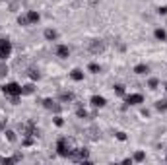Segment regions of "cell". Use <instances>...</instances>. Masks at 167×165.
Instances as JSON below:
<instances>
[{
    "label": "cell",
    "mask_w": 167,
    "mask_h": 165,
    "mask_svg": "<svg viewBox=\"0 0 167 165\" xmlns=\"http://www.w3.org/2000/svg\"><path fill=\"white\" fill-rule=\"evenodd\" d=\"M56 37H59V33H56L55 29H45V39H49V41H55Z\"/></svg>",
    "instance_id": "cell-14"
},
{
    "label": "cell",
    "mask_w": 167,
    "mask_h": 165,
    "mask_svg": "<svg viewBox=\"0 0 167 165\" xmlns=\"http://www.w3.org/2000/svg\"><path fill=\"white\" fill-rule=\"evenodd\" d=\"M14 161H16V157H4V159H2L4 165H10V163H14Z\"/></svg>",
    "instance_id": "cell-25"
},
{
    "label": "cell",
    "mask_w": 167,
    "mask_h": 165,
    "mask_svg": "<svg viewBox=\"0 0 167 165\" xmlns=\"http://www.w3.org/2000/svg\"><path fill=\"white\" fill-rule=\"evenodd\" d=\"M56 56H60V59H68V56H70V49L66 45H59V47H56Z\"/></svg>",
    "instance_id": "cell-6"
},
{
    "label": "cell",
    "mask_w": 167,
    "mask_h": 165,
    "mask_svg": "<svg viewBox=\"0 0 167 165\" xmlns=\"http://www.w3.org/2000/svg\"><path fill=\"white\" fill-rule=\"evenodd\" d=\"M165 89H167V84H165Z\"/></svg>",
    "instance_id": "cell-30"
},
{
    "label": "cell",
    "mask_w": 167,
    "mask_h": 165,
    "mask_svg": "<svg viewBox=\"0 0 167 165\" xmlns=\"http://www.w3.org/2000/svg\"><path fill=\"white\" fill-rule=\"evenodd\" d=\"M117 138H119L121 142H125V140H126V132H117Z\"/></svg>",
    "instance_id": "cell-28"
},
{
    "label": "cell",
    "mask_w": 167,
    "mask_h": 165,
    "mask_svg": "<svg viewBox=\"0 0 167 165\" xmlns=\"http://www.w3.org/2000/svg\"><path fill=\"white\" fill-rule=\"evenodd\" d=\"M88 70H90L91 74H99L101 72V66H99V64H95V62H91L90 66H88Z\"/></svg>",
    "instance_id": "cell-16"
},
{
    "label": "cell",
    "mask_w": 167,
    "mask_h": 165,
    "mask_svg": "<svg viewBox=\"0 0 167 165\" xmlns=\"http://www.w3.org/2000/svg\"><path fill=\"white\" fill-rule=\"evenodd\" d=\"M6 136H8V140H10V142H14V140H16V134H14L12 130H6Z\"/></svg>",
    "instance_id": "cell-26"
},
{
    "label": "cell",
    "mask_w": 167,
    "mask_h": 165,
    "mask_svg": "<svg viewBox=\"0 0 167 165\" xmlns=\"http://www.w3.org/2000/svg\"><path fill=\"white\" fill-rule=\"evenodd\" d=\"M154 35H156V39H157V41H165V39H167V31L161 29V27H159V29H156Z\"/></svg>",
    "instance_id": "cell-13"
},
{
    "label": "cell",
    "mask_w": 167,
    "mask_h": 165,
    "mask_svg": "<svg viewBox=\"0 0 167 165\" xmlns=\"http://www.w3.org/2000/svg\"><path fill=\"white\" fill-rule=\"evenodd\" d=\"M156 109H157V111H161V113L167 111V101H165V99H159V101L156 103Z\"/></svg>",
    "instance_id": "cell-15"
},
{
    "label": "cell",
    "mask_w": 167,
    "mask_h": 165,
    "mask_svg": "<svg viewBox=\"0 0 167 165\" xmlns=\"http://www.w3.org/2000/svg\"><path fill=\"white\" fill-rule=\"evenodd\" d=\"M55 124H56V126H62V124H64L62 117H55Z\"/></svg>",
    "instance_id": "cell-27"
},
{
    "label": "cell",
    "mask_w": 167,
    "mask_h": 165,
    "mask_svg": "<svg viewBox=\"0 0 167 165\" xmlns=\"http://www.w3.org/2000/svg\"><path fill=\"white\" fill-rule=\"evenodd\" d=\"M105 97H101V95H93L91 97V105L93 107H99V109H101V107H105Z\"/></svg>",
    "instance_id": "cell-7"
},
{
    "label": "cell",
    "mask_w": 167,
    "mask_h": 165,
    "mask_svg": "<svg viewBox=\"0 0 167 165\" xmlns=\"http://www.w3.org/2000/svg\"><path fill=\"white\" fill-rule=\"evenodd\" d=\"M18 24L20 25H29V20H27V16H20L18 18Z\"/></svg>",
    "instance_id": "cell-22"
},
{
    "label": "cell",
    "mask_w": 167,
    "mask_h": 165,
    "mask_svg": "<svg viewBox=\"0 0 167 165\" xmlns=\"http://www.w3.org/2000/svg\"><path fill=\"white\" fill-rule=\"evenodd\" d=\"M2 91H4V95H8V97L24 95V91H21V85L16 84V82H8V84H4V85H2Z\"/></svg>",
    "instance_id": "cell-2"
},
{
    "label": "cell",
    "mask_w": 167,
    "mask_h": 165,
    "mask_svg": "<svg viewBox=\"0 0 167 165\" xmlns=\"http://www.w3.org/2000/svg\"><path fill=\"white\" fill-rule=\"evenodd\" d=\"M27 20H29V24H39L41 16H39V12H35V10H29V12H27Z\"/></svg>",
    "instance_id": "cell-9"
},
{
    "label": "cell",
    "mask_w": 167,
    "mask_h": 165,
    "mask_svg": "<svg viewBox=\"0 0 167 165\" xmlns=\"http://www.w3.org/2000/svg\"><path fill=\"white\" fill-rule=\"evenodd\" d=\"M144 159H146V154L144 152H136L134 154V161H144Z\"/></svg>",
    "instance_id": "cell-20"
},
{
    "label": "cell",
    "mask_w": 167,
    "mask_h": 165,
    "mask_svg": "<svg viewBox=\"0 0 167 165\" xmlns=\"http://www.w3.org/2000/svg\"><path fill=\"white\" fill-rule=\"evenodd\" d=\"M12 54V43L8 39L0 37V60H6Z\"/></svg>",
    "instance_id": "cell-3"
},
{
    "label": "cell",
    "mask_w": 167,
    "mask_h": 165,
    "mask_svg": "<svg viewBox=\"0 0 167 165\" xmlns=\"http://www.w3.org/2000/svg\"><path fill=\"white\" fill-rule=\"evenodd\" d=\"M115 93H117V95H125V85L117 84V85H115Z\"/></svg>",
    "instance_id": "cell-21"
},
{
    "label": "cell",
    "mask_w": 167,
    "mask_h": 165,
    "mask_svg": "<svg viewBox=\"0 0 167 165\" xmlns=\"http://www.w3.org/2000/svg\"><path fill=\"white\" fill-rule=\"evenodd\" d=\"M43 107H45V109L55 111V113H59V111H60V105L56 103V101H53V99H45V101H43Z\"/></svg>",
    "instance_id": "cell-5"
},
{
    "label": "cell",
    "mask_w": 167,
    "mask_h": 165,
    "mask_svg": "<svg viewBox=\"0 0 167 165\" xmlns=\"http://www.w3.org/2000/svg\"><path fill=\"white\" fill-rule=\"evenodd\" d=\"M70 78H72L74 82H82V80H84V72H82V70H72Z\"/></svg>",
    "instance_id": "cell-11"
},
{
    "label": "cell",
    "mask_w": 167,
    "mask_h": 165,
    "mask_svg": "<svg viewBox=\"0 0 167 165\" xmlns=\"http://www.w3.org/2000/svg\"><path fill=\"white\" fill-rule=\"evenodd\" d=\"M76 115H78L80 119H86V117H88V111H86L84 107H78V111H76Z\"/></svg>",
    "instance_id": "cell-19"
},
{
    "label": "cell",
    "mask_w": 167,
    "mask_h": 165,
    "mask_svg": "<svg viewBox=\"0 0 167 165\" xmlns=\"http://www.w3.org/2000/svg\"><path fill=\"white\" fill-rule=\"evenodd\" d=\"M103 49H105V45L101 41H91V45H90V51L91 53H101Z\"/></svg>",
    "instance_id": "cell-8"
},
{
    "label": "cell",
    "mask_w": 167,
    "mask_h": 165,
    "mask_svg": "<svg viewBox=\"0 0 167 165\" xmlns=\"http://www.w3.org/2000/svg\"><path fill=\"white\" fill-rule=\"evenodd\" d=\"M29 78H31V80H39V78H41L39 70H29Z\"/></svg>",
    "instance_id": "cell-23"
},
{
    "label": "cell",
    "mask_w": 167,
    "mask_h": 165,
    "mask_svg": "<svg viewBox=\"0 0 167 165\" xmlns=\"http://www.w3.org/2000/svg\"><path fill=\"white\" fill-rule=\"evenodd\" d=\"M35 144V138H33V136L29 134V136H25V138H24V146H33Z\"/></svg>",
    "instance_id": "cell-18"
},
{
    "label": "cell",
    "mask_w": 167,
    "mask_h": 165,
    "mask_svg": "<svg viewBox=\"0 0 167 165\" xmlns=\"http://www.w3.org/2000/svg\"><path fill=\"white\" fill-rule=\"evenodd\" d=\"M72 99H74L72 93H62V95H60V101H72Z\"/></svg>",
    "instance_id": "cell-24"
},
{
    "label": "cell",
    "mask_w": 167,
    "mask_h": 165,
    "mask_svg": "<svg viewBox=\"0 0 167 165\" xmlns=\"http://www.w3.org/2000/svg\"><path fill=\"white\" fill-rule=\"evenodd\" d=\"M126 103L128 105H140V103H144V95L142 93H128L126 95Z\"/></svg>",
    "instance_id": "cell-4"
},
{
    "label": "cell",
    "mask_w": 167,
    "mask_h": 165,
    "mask_svg": "<svg viewBox=\"0 0 167 165\" xmlns=\"http://www.w3.org/2000/svg\"><path fill=\"white\" fill-rule=\"evenodd\" d=\"M134 72H136V74H148V72H150V66H148V64H136V66H134Z\"/></svg>",
    "instance_id": "cell-10"
},
{
    "label": "cell",
    "mask_w": 167,
    "mask_h": 165,
    "mask_svg": "<svg viewBox=\"0 0 167 165\" xmlns=\"http://www.w3.org/2000/svg\"><path fill=\"white\" fill-rule=\"evenodd\" d=\"M74 142H72L70 138H59V142H56V154H59L60 157H70V154L74 152Z\"/></svg>",
    "instance_id": "cell-1"
},
{
    "label": "cell",
    "mask_w": 167,
    "mask_h": 165,
    "mask_svg": "<svg viewBox=\"0 0 167 165\" xmlns=\"http://www.w3.org/2000/svg\"><path fill=\"white\" fill-rule=\"evenodd\" d=\"M148 85H150V89H157V85H159V80H157V78H150Z\"/></svg>",
    "instance_id": "cell-17"
},
{
    "label": "cell",
    "mask_w": 167,
    "mask_h": 165,
    "mask_svg": "<svg viewBox=\"0 0 167 165\" xmlns=\"http://www.w3.org/2000/svg\"><path fill=\"white\" fill-rule=\"evenodd\" d=\"M157 12H159V14H161V16H167V6H161V8H159Z\"/></svg>",
    "instance_id": "cell-29"
},
{
    "label": "cell",
    "mask_w": 167,
    "mask_h": 165,
    "mask_svg": "<svg viewBox=\"0 0 167 165\" xmlns=\"http://www.w3.org/2000/svg\"><path fill=\"white\" fill-rule=\"evenodd\" d=\"M21 91H24V95H31V93L35 91V85L33 84H25V85H21Z\"/></svg>",
    "instance_id": "cell-12"
}]
</instances>
